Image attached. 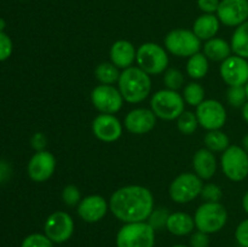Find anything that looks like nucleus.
I'll list each match as a JSON object with an SVG mask.
<instances>
[{
  "instance_id": "obj_25",
  "label": "nucleus",
  "mask_w": 248,
  "mask_h": 247,
  "mask_svg": "<svg viewBox=\"0 0 248 247\" xmlns=\"http://www.w3.org/2000/svg\"><path fill=\"white\" fill-rule=\"evenodd\" d=\"M210 69V60L202 52H198L188 58L186 70V74L194 80H200L207 75Z\"/></svg>"
},
{
  "instance_id": "obj_15",
  "label": "nucleus",
  "mask_w": 248,
  "mask_h": 247,
  "mask_svg": "<svg viewBox=\"0 0 248 247\" xmlns=\"http://www.w3.org/2000/svg\"><path fill=\"white\" fill-rule=\"evenodd\" d=\"M91 128L97 139L104 143H113L123 135L124 125L113 114H98L92 121Z\"/></svg>"
},
{
  "instance_id": "obj_18",
  "label": "nucleus",
  "mask_w": 248,
  "mask_h": 247,
  "mask_svg": "<svg viewBox=\"0 0 248 247\" xmlns=\"http://www.w3.org/2000/svg\"><path fill=\"white\" fill-rule=\"evenodd\" d=\"M108 211L109 201L97 194L85 196L77 206L78 216L86 223L99 222L106 217Z\"/></svg>"
},
{
  "instance_id": "obj_1",
  "label": "nucleus",
  "mask_w": 248,
  "mask_h": 247,
  "mask_svg": "<svg viewBox=\"0 0 248 247\" xmlns=\"http://www.w3.org/2000/svg\"><path fill=\"white\" fill-rule=\"evenodd\" d=\"M154 210V195L150 189L137 184L121 186L109 199V211L120 222H147Z\"/></svg>"
},
{
  "instance_id": "obj_23",
  "label": "nucleus",
  "mask_w": 248,
  "mask_h": 247,
  "mask_svg": "<svg viewBox=\"0 0 248 247\" xmlns=\"http://www.w3.org/2000/svg\"><path fill=\"white\" fill-rule=\"evenodd\" d=\"M202 53L213 62H220L230 57L232 53L230 43L222 38H212L210 40L205 41L202 46Z\"/></svg>"
},
{
  "instance_id": "obj_44",
  "label": "nucleus",
  "mask_w": 248,
  "mask_h": 247,
  "mask_svg": "<svg viewBox=\"0 0 248 247\" xmlns=\"http://www.w3.org/2000/svg\"><path fill=\"white\" fill-rule=\"evenodd\" d=\"M241 147L244 148V149L248 153V133H247V135H245L244 138H242V145H241Z\"/></svg>"
},
{
  "instance_id": "obj_31",
  "label": "nucleus",
  "mask_w": 248,
  "mask_h": 247,
  "mask_svg": "<svg viewBox=\"0 0 248 247\" xmlns=\"http://www.w3.org/2000/svg\"><path fill=\"white\" fill-rule=\"evenodd\" d=\"M248 101L245 86H230L227 90V102L234 108H242Z\"/></svg>"
},
{
  "instance_id": "obj_45",
  "label": "nucleus",
  "mask_w": 248,
  "mask_h": 247,
  "mask_svg": "<svg viewBox=\"0 0 248 247\" xmlns=\"http://www.w3.org/2000/svg\"><path fill=\"white\" fill-rule=\"evenodd\" d=\"M5 27H6V22H5L4 18L0 17V31H4Z\"/></svg>"
},
{
  "instance_id": "obj_16",
  "label": "nucleus",
  "mask_w": 248,
  "mask_h": 247,
  "mask_svg": "<svg viewBox=\"0 0 248 247\" xmlns=\"http://www.w3.org/2000/svg\"><path fill=\"white\" fill-rule=\"evenodd\" d=\"M216 15L222 24L236 28L248 21V0H220Z\"/></svg>"
},
{
  "instance_id": "obj_12",
  "label": "nucleus",
  "mask_w": 248,
  "mask_h": 247,
  "mask_svg": "<svg viewBox=\"0 0 248 247\" xmlns=\"http://www.w3.org/2000/svg\"><path fill=\"white\" fill-rule=\"evenodd\" d=\"M199 125L206 131L220 130L227 123V109L217 99H205L196 107Z\"/></svg>"
},
{
  "instance_id": "obj_27",
  "label": "nucleus",
  "mask_w": 248,
  "mask_h": 247,
  "mask_svg": "<svg viewBox=\"0 0 248 247\" xmlns=\"http://www.w3.org/2000/svg\"><path fill=\"white\" fill-rule=\"evenodd\" d=\"M120 69L111 62H102L94 69V77L102 85H114L119 81Z\"/></svg>"
},
{
  "instance_id": "obj_29",
  "label": "nucleus",
  "mask_w": 248,
  "mask_h": 247,
  "mask_svg": "<svg viewBox=\"0 0 248 247\" xmlns=\"http://www.w3.org/2000/svg\"><path fill=\"white\" fill-rule=\"evenodd\" d=\"M199 121L196 114L193 111L184 110L177 119V128L184 136H190L196 132L199 127Z\"/></svg>"
},
{
  "instance_id": "obj_34",
  "label": "nucleus",
  "mask_w": 248,
  "mask_h": 247,
  "mask_svg": "<svg viewBox=\"0 0 248 247\" xmlns=\"http://www.w3.org/2000/svg\"><path fill=\"white\" fill-rule=\"evenodd\" d=\"M200 196L205 202H219L223 196V191L217 184L207 183L203 184Z\"/></svg>"
},
{
  "instance_id": "obj_6",
  "label": "nucleus",
  "mask_w": 248,
  "mask_h": 247,
  "mask_svg": "<svg viewBox=\"0 0 248 247\" xmlns=\"http://www.w3.org/2000/svg\"><path fill=\"white\" fill-rule=\"evenodd\" d=\"M202 41L194 34L193 31L186 28H177L169 31L165 36L164 45L167 52L176 57L189 58L200 52Z\"/></svg>"
},
{
  "instance_id": "obj_47",
  "label": "nucleus",
  "mask_w": 248,
  "mask_h": 247,
  "mask_svg": "<svg viewBox=\"0 0 248 247\" xmlns=\"http://www.w3.org/2000/svg\"><path fill=\"white\" fill-rule=\"evenodd\" d=\"M245 89H246V93H247V98H248V81H247V84L245 85Z\"/></svg>"
},
{
  "instance_id": "obj_7",
  "label": "nucleus",
  "mask_w": 248,
  "mask_h": 247,
  "mask_svg": "<svg viewBox=\"0 0 248 247\" xmlns=\"http://www.w3.org/2000/svg\"><path fill=\"white\" fill-rule=\"evenodd\" d=\"M155 230L147 222L125 223L116 234V247H154Z\"/></svg>"
},
{
  "instance_id": "obj_38",
  "label": "nucleus",
  "mask_w": 248,
  "mask_h": 247,
  "mask_svg": "<svg viewBox=\"0 0 248 247\" xmlns=\"http://www.w3.org/2000/svg\"><path fill=\"white\" fill-rule=\"evenodd\" d=\"M190 247H208L210 246V236L206 232H194L190 235Z\"/></svg>"
},
{
  "instance_id": "obj_14",
  "label": "nucleus",
  "mask_w": 248,
  "mask_h": 247,
  "mask_svg": "<svg viewBox=\"0 0 248 247\" xmlns=\"http://www.w3.org/2000/svg\"><path fill=\"white\" fill-rule=\"evenodd\" d=\"M219 74L228 86H245L248 81V60L232 55L223 61Z\"/></svg>"
},
{
  "instance_id": "obj_8",
  "label": "nucleus",
  "mask_w": 248,
  "mask_h": 247,
  "mask_svg": "<svg viewBox=\"0 0 248 247\" xmlns=\"http://www.w3.org/2000/svg\"><path fill=\"white\" fill-rule=\"evenodd\" d=\"M202 179L193 172H183L171 182L169 195L172 201L186 205L199 198L202 190Z\"/></svg>"
},
{
  "instance_id": "obj_33",
  "label": "nucleus",
  "mask_w": 248,
  "mask_h": 247,
  "mask_svg": "<svg viewBox=\"0 0 248 247\" xmlns=\"http://www.w3.org/2000/svg\"><path fill=\"white\" fill-rule=\"evenodd\" d=\"M81 193L80 189L74 184H68L63 188L62 190V201L64 205L69 206V207H74V206L79 205L81 201Z\"/></svg>"
},
{
  "instance_id": "obj_30",
  "label": "nucleus",
  "mask_w": 248,
  "mask_h": 247,
  "mask_svg": "<svg viewBox=\"0 0 248 247\" xmlns=\"http://www.w3.org/2000/svg\"><path fill=\"white\" fill-rule=\"evenodd\" d=\"M164 85L165 89L179 91L184 85V75L177 68H167L164 73Z\"/></svg>"
},
{
  "instance_id": "obj_17",
  "label": "nucleus",
  "mask_w": 248,
  "mask_h": 247,
  "mask_svg": "<svg viewBox=\"0 0 248 247\" xmlns=\"http://www.w3.org/2000/svg\"><path fill=\"white\" fill-rule=\"evenodd\" d=\"M156 115L150 108H135L128 111L124 120V126L130 133L142 136L154 130Z\"/></svg>"
},
{
  "instance_id": "obj_19",
  "label": "nucleus",
  "mask_w": 248,
  "mask_h": 247,
  "mask_svg": "<svg viewBox=\"0 0 248 247\" xmlns=\"http://www.w3.org/2000/svg\"><path fill=\"white\" fill-rule=\"evenodd\" d=\"M137 57V48L128 40H116L109 50L110 62L119 69L124 70L132 67Z\"/></svg>"
},
{
  "instance_id": "obj_26",
  "label": "nucleus",
  "mask_w": 248,
  "mask_h": 247,
  "mask_svg": "<svg viewBox=\"0 0 248 247\" xmlns=\"http://www.w3.org/2000/svg\"><path fill=\"white\" fill-rule=\"evenodd\" d=\"M205 148L211 150L212 153H223L230 147L229 136L222 130L207 131L203 137Z\"/></svg>"
},
{
  "instance_id": "obj_39",
  "label": "nucleus",
  "mask_w": 248,
  "mask_h": 247,
  "mask_svg": "<svg viewBox=\"0 0 248 247\" xmlns=\"http://www.w3.org/2000/svg\"><path fill=\"white\" fill-rule=\"evenodd\" d=\"M31 145L35 152H43V150H46V147H47V137L45 136V133H34L31 138Z\"/></svg>"
},
{
  "instance_id": "obj_43",
  "label": "nucleus",
  "mask_w": 248,
  "mask_h": 247,
  "mask_svg": "<svg viewBox=\"0 0 248 247\" xmlns=\"http://www.w3.org/2000/svg\"><path fill=\"white\" fill-rule=\"evenodd\" d=\"M241 203H242V208H244V211L248 215V190L245 193Z\"/></svg>"
},
{
  "instance_id": "obj_24",
  "label": "nucleus",
  "mask_w": 248,
  "mask_h": 247,
  "mask_svg": "<svg viewBox=\"0 0 248 247\" xmlns=\"http://www.w3.org/2000/svg\"><path fill=\"white\" fill-rule=\"evenodd\" d=\"M230 46H232V55L248 60V21L235 28Z\"/></svg>"
},
{
  "instance_id": "obj_10",
  "label": "nucleus",
  "mask_w": 248,
  "mask_h": 247,
  "mask_svg": "<svg viewBox=\"0 0 248 247\" xmlns=\"http://www.w3.org/2000/svg\"><path fill=\"white\" fill-rule=\"evenodd\" d=\"M124 98L118 87L114 85H97L91 91V103L101 114H113L121 110Z\"/></svg>"
},
{
  "instance_id": "obj_5",
  "label": "nucleus",
  "mask_w": 248,
  "mask_h": 247,
  "mask_svg": "<svg viewBox=\"0 0 248 247\" xmlns=\"http://www.w3.org/2000/svg\"><path fill=\"white\" fill-rule=\"evenodd\" d=\"M137 67L147 74L160 75L169 68L170 58L167 50L156 43H144L137 48Z\"/></svg>"
},
{
  "instance_id": "obj_22",
  "label": "nucleus",
  "mask_w": 248,
  "mask_h": 247,
  "mask_svg": "<svg viewBox=\"0 0 248 247\" xmlns=\"http://www.w3.org/2000/svg\"><path fill=\"white\" fill-rule=\"evenodd\" d=\"M166 229L171 234L176 236H186L190 235L193 230L195 229V222L194 217H191L189 213L186 212H173L170 213L169 220H167Z\"/></svg>"
},
{
  "instance_id": "obj_46",
  "label": "nucleus",
  "mask_w": 248,
  "mask_h": 247,
  "mask_svg": "<svg viewBox=\"0 0 248 247\" xmlns=\"http://www.w3.org/2000/svg\"><path fill=\"white\" fill-rule=\"evenodd\" d=\"M172 247H188V246H186V245H174V246Z\"/></svg>"
},
{
  "instance_id": "obj_41",
  "label": "nucleus",
  "mask_w": 248,
  "mask_h": 247,
  "mask_svg": "<svg viewBox=\"0 0 248 247\" xmlns=\"http://www.w3.org/2000/svg\"><path fill=\"white\" fill-rule=\"evenodd\" d=\"M11 173V169L5 161H0V183L6 181Z\"/></svg>"
},
{
  "instance_id": "obj_3",
  "label": "nucleus",
  "mask_w": 248,
  "mask_h": 247,
  "mask_svg": "<svg viewBox=\"0 0 248 247\" xmlns=\"http://www.w3.org/2000/svg\"><path fill=\"white\" fill-rule=\"evenodd\" d=\"M150 109L156 118L165 121L177 120L186 110V102L178 91L162 89L155 92L150 99Z\"/></svg>"
},
{
  "instance_id": "obj_4",
  "label": "nucleus",
  "mask_w": 248,
  "mask_h": 247,
  "mask_svg": "<svg viewBox=\"0 0 248 247\" xmlns=\"http://www.w3.org/2000/svg\"><path fill=\"white\" fill-rule=\"evenodd\" d=\"M195 228L206 234H216L225 227L228 211L220 202H202L194 215Z\"/></svg>"
},
{
  "instance_id": "obj_11",
  "label": "nucleus",
  "mask_w": 248,
  "mask_h": 247,
  "mask_svg": "<svg viewBox=\"0 0 248 247\" xmlns=\"http://www.w3.org/2000/svg\"><path fill=\"white\" fill-rule=\"evenodd\" d=\"M74 232V220L65 211H55L51 213L44 224V234L53 244H63L72 237Z\"/></svg>"
},
{
  "instance_id": "obj_9",
  "label": "nucleus",
  "mask_w": 248,
  "mask_h": 247,
  "mask_svg": "<svg viewBox=\"0 0 248 247\" xmlns=\"http://www.w3.org/2000/svg\"><path fill=\"white\" fill-rule=\"evenodd\" d=\"M220 166L232 182H242L248 177V153L241 145H230L222 153Z\"/></svg>"
},
{
  "instance_id": "obj_21",
  "label": "nucleus",
  "mask_w": 248,
  "mask_h": 247,
  "mask_svg": "<svg viewBox=\"0 0 248 247\" xmlns=\"http://www.w3.org/2000/svg\"><path fill=\"white\" fill-rule=\"evenodd\" d=\"M220 28V21L216 14H202L194 21L193 29L201 41H207L216 38Z\"/></svg>"
},
{
  "instance_id": "obj_32",
  "label": "nucleus",
  "mask_w": 248,
  "mask_h": 247,
  "mask_svg": "<svg viewBox=\"0 0 248 247\" xmlns=\"http://www.w3.org/2000/svg\"><path fill=\"white\" fill-rule=\"evenodd\" d=\"M170 212L167 208L164 207H157L154 208L148 217L147 223L156 232V230H161L166 228L167 220H169Z\"/></svg>"
},
{
  "instance_id": "obj_13",
  "label": "nucleus",
  "mask_w": 248,
  "mask_h": 247,
  "mask_svg": "<svg viewBox=\"0 0 248 247\" xmlns=\"http://www.w3.org/2000/svg\"><path fill=\"white\" fill-rule=\"evenodd\" d=\"M57 161L52 153L48 150L35 152L27 165V173L29 178L36 183H44L55 173Z\"/></svg>"
},
{
  "instance_id": "obj_42",
  "label": "nucleus",
  "mask_w": 248,
  "mask_h": 247,
  "mask_svg": "<svg viewBox=\"0 0 248 247\" xmlns=\"http://www.w3.org/2000/svg\"><path fill=\"white\" fill-rule=\"evenodd\" d=\"M241 114H242V118H244V120L248 124V101L244 104V107L241 108Z\"/></svg>"
},
{
  "instance_id": "obj_40",
  "label": "nucleus",
  "mask_w": 248,
  "mask_h": 247,
  "mask_svg": "<svg viewBox=\"0 0 248 247\" xmlns=\"http://www.w3.org/2000/svg\"><path fill=\"white\" fill-rule=\"evenodd\" d=\"M220 0H198V7L203 14H217Z\"/></svg>"
},
{
  "instance_id": "obj_36",
  "label": "nucleus",
  "mask_w": 248,
  "mask_h": 247,
  "mask_svg": "<svg viewBox=\"0 0 248 247\" xmlns=\"http://www.w3.org/2000/svg\"><path fill=\"white\" fill-rule=\"evenodd\" d=\"M14 52V43L5 31H0V62L9 60Z\"/></svg>"
},
{
  "instance_id": "obj_35",
  "label": "nucleus",
  "mask_w": 248,
  "mask_h": 247,
  "mask_svg": "<svg viewBox=\"0 0 248 247\" xmlns=\"http://www.w3.org/2000/svg\"><path fill=\"white\" fill-rule=\"evenodd\" d=\"M21 247H53V242L45 234H31L22 241Z\"/></svg>"
},
{
  "instance_id": "obj_20",
  "label": "nucleus",
  "mask_w": 248,
  "mask_h": 247,
  "mask_svg": "<svg viewBox=\"0 0 248 247\" xmlns=\"http://www.w3.org/2000/svg\"><path fill=\"white\" fill-rule=\"evenodd\" d=\"M194 173L198 174L202 181H208L217 172V159L215 153L207 148L196 150L193 155Z\"/></svg>"
},
{
  "instance_id": "obj_2",
  "label": "nucleus",
  "mask_w": 248,
  "mask_h": 247,
  "mask_svg": "<svg viewBox=\"0 0 248 247\" xmlns=\"http://www.w3.org/2000/svg\"><path fill=\"white\" fill-rule=\"evenodd\" d=\"M118 89L124 101L131 104L142 103L152 92V77L137 65L121 70Z\"/></svg>"
},
{
  "instance_id": "obj_28",
  "label": "nucleus",
  "mask_w": 248,
  "mask_h": 247,
  "mask_svg": "<svg viewBox=\"0 0 248 247\" xmlns=\"http://www.w3.org/2000/svg\"><path fill=\"white\" fill-rule=\"evenodd\" d=\"M182 96H183L186 104H189L191 107H198L199 104L205 101V89L199 82L191 81L183 87Z\"/></svg>"
},
{
  "instance_id": "obj_37",
  "label": "nucleus",
  "mask_w": 248,
  "mask_h": 247,
  "mask_svg": "<svg viewBox=\"0 0 248 247\" xmlns=\"http://www.w3.org/2000/svg\"><path fill=\"white\" fill-rule=\"evenodd\" d=\"M235 239L241 247H248V218L237 225L235 230Z\"/></svg>"
}]
</instances>
